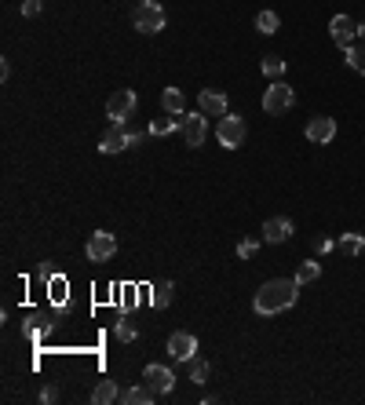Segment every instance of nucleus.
<instances>
[{
	"label": "nucleus",
	"instance_id": "f257e3e1",
	"mask_svg": "<svg viewBox=\"0 0 365 405\" xmlns=\"http://www.w3.org/2000/svg\"><path fill=\"white\" fill-rule=\"evenodd\" d=\"M299 300V282L296 278H270L256 289V300L252 310L260 318H274V314H285L289 307H296Z\"/></svg>",
	"mask_w": 365,
	"mask_h": 405
},
{
	"label": "nucleus",
	"instance_id": "f03ea898",
	"mask_svg": "<svg viewBox=\"0 0 365 405\" xmlns=\"http://www.w3.org/2000/svg\"><path fill=\"white\" fill-rule=\"evenodd\" d=\"M132 23H136L139 33H161L164 23H168V15H164V8L157 4V0H139V8H136V15H132Z\"/></svg>",
	"mask_w": 365,
	"mask_h": 405
},
{
	"label": "nucleus",
	"instance_id": "7ed1b4c3",
	"mask_svg": "<svg viewBox=\"0 0 365 405\" xmlns=\"http://www.w3.org/2000/svg\"><path fill=\"white\" fill-rule=\"evenodd\" d=\"M292 106H296V92L289 88L285 80H274L270 88L263 92V110H267L270 117H285Z\"/></svg>",
	"mask_w": 365,
	"mask_h": 405
},
{
	"label": "nucleus",
	"instance_id": "20e7f679",
	"mask_svg": "<svg viewBox=\"0 0 365 405\" xmlns=\"http://www.w3.org/2000/svg\"><path fill=\"white\" fill-rule=\"evenodd\" d=\"M245 135H249L245 117H238V114H223V117H220V124H216L220 146H227V150H238V146L245 143Z\"/></svg>",
	"mask_w": 365,
	"mask_h": 405
},
{
	"label": "nucleus",
	"instance_id": "39448f33",
	"mask_svg": "<svg viewBox=\"0 0 365 405\" xmlns=\"http://www.w3.org/2000/svg\"><path fill=\"white\" fill-rule=\"evenodd\" d=\"M136 106H139V95L132 88H117L110 99H106V117H110V124H124L136 114Z\"/></svg>",
	"mask_w": 365,
	"mask_h": 405
},
{
	"label": "nucleus",
	"instance_id": "423d86ee",
	"mask_svg": "<svg viewBox=\"0 0 365 405\" xmlns=\"http://www.w3.org/2000/svg\"><path fill=\"white\" fill-rule=\"evenodd\" d=\"M84 255H88V263H110L117 255V238L110 230H95L84 245Z\"/></svg>",
	"mask_w": 365,
	"mask_h": 405
},
{
	"label": "nucleus",
	"instance_id": "0eeeda50",
	"mask_svg": "<svg viewBox=\"0 0 365 405\" xmlns=\"http://www.w3.org/2000/svg\"><path fill=\"white\" fill-rule=\"evenodd\" d=\"M128 146H143V135L124 132V124H110V132L99 139V154H121Z\"/></svg>",
	"mask_w": 365,
	"mask_h": 405
},
{
	"label": "nucleus",
	"instance_id": "6e6552de",
	"mask_svg": "<svg viewBox=\"0 0 365 405\" xmlns=\"http://www.w3.org/2000/svg\"><path fill=\"white\" fill-rule=\"evenodd\" d=\"M329 37H333V44L343 52V48H351L354 44V37H358V23L351 15H333V23H329Z\"/></svg>",
	"mask_w": 365,
	"mask_h": 405
},
{
	"label": "nucleus",
	"instance_id": "1a4fd4ad",
	"mask_svg": "<svg viewBox=\"0 0 365 405\" xmlns=\"http://www.w3.org/2000/svg\"><path fill=\"white\" fill-rule=\"evenodd\" d=\"M143 380L154 387V394H172V387H176V373H172L168 365H157V361L143 369Z\"/></svg>",
	"mask_w": 365,
	"mask_h": 405
},
{
	"label": "nucleus",
	"instance_id": "9d476101",
	"mask_svg": "<svg viewBox=\"0 0 365 405\" xmlns=\"http://www.w3.org/2000/svg\"><path fill=\"white\" fill-rule=\"evenodd\" d=\"M168 354L176 361H190L198 354V336L194 332H172L168 336Z\"/></svg>",
	"mask_w": 365,
	"mask_h": 405
},
{
	"label": "nucleus",
	"instance_id": "9b49d317",
	"mask_svg": "<svg viewBox=\"0 0 365 405\" xmlns=\"http://www.w3.org/2000/svg\"><path fill=\"white\" fill-rule=\"evenodd\" d=\"M304 132H307V139H311L314 146H325V143L336 139V121H333V117H311Z\"/></svg>",
	"mask_w": 365,
	"mask_h": 405
},
{
	"label": "nucleus",
	"instance_id": "f8f14e48",
	"mask_svg": "<svg viewBox=\"0 0 365 405\" xmlns=\"http://www.w3.org/2000/svg\"><path fill=\"white\" fill-rule=\"evenodd\" d=\"M208 139V121L201 117V114H190V117H183V143L186 146H194V150H198V146Z\"/></svg>",
	"mask_w": 365,
	"mask_h": 405
},
{
	"label": "nucleus",
	"instance_id": "ddd939ff",
	"mask_svg": "<svg viewBox=\"0 0 365 405\" xmlns=\"http://www.w3.org/2000/svg\"><path fill=\"white\" fill-rule=\"evenodd\" d=\"M292 219H285V216H270L267 223H263V241L267 245H282V241H289L292 238Z\"/></svg>",
	"mask_w": 365,
	"mask_h": 405
},
{
	"label": "nucleus",
	"instance_id": "4468645a",
	"mask_svg": "<svg viewBox=\"0 0 365 405\" xmlns=\"http://www.w3.org/2000/svg\"><path fill=\"white\" fill-rule=\"evenodd\" d=\"M198 110H201L205 117H223V114H227V95L216 92V88L198 92Z\"/></svg>",
	"mask_w": 365,
	"mask_h": 405
},
{
	"label": "nucleus",
	"instance_id": "2eb2a0df",
	"mask_svg": "<svg viewBox=\"0 0 365 405\" xmlns=\"http://www.w3.org/2000/svg\"><path fill=\"white\" fill-rule=\"evenodd\" d=\"M92 401H95V405H114V401H121L117 380H99V383H95V391H92Z\"/></svg>",
	"mask_w": 365,
	"mask_h": 405
},
{
	"label": "nucleus",
	"instance_id": "dca6fc26",
	"mask_svg": "<svg viewBox=\"0 0 365 405\" xmlns=\"http://www.w3.org/2000/svg\"><path fill=\"white\" fill-rule=\"evenodd\" d=\"M157 394H154V387L143 380V383H136V387H128V391H121V401L124 405H150Z\"/></svg>",
	"mask_w": 365,
	"mask_h": 405
},
{
	"label": "nucleus",
	"instance_id": "f3484780",
	"mask_svg": "<svg viewBox=\"0 0 365 405\" xmlns=\"http://www.w3.org/2000/svg\"><path fill=\"white\" fill-rule=\"evenodd\" d=\"M161 106H164V114L179 117V114L186 110V99H183V92H179V88H164V92H161Z\"/></svg>",
	"mask_w": 365,
	"mask_h": 405
},
{
	"label": "nucleus",
	"instance_id": "a211bd4d",
	"mask_svg": "<svg viewBox=\"0 0 365 405\" xmlns=\"http://www.w3.org/2000/svg\"><path fill=\"white\" fill-rule=\"evenodd\" d=\"M172 296H176V285H172V282H157L154 289H150V303H154V307H168Z\"/></svg>",
	"mask_w": 365,
	"mask_h": 405
},
{
	"label": "nucleus",
	"instance_id": "6ab92c4d",
	"mask_svg": "<svg viewBox=\"0 0 365 405\" xmlns=\"http://www.w3.org/2000/svg\"><path fill=\"white\" fill-rule=\"evenodd\" d=\"M277 26H282V18H277V11H260V15H256V30H260L263 37L277 33Z\"/></svg>",
	"mask_w": 365,
	"mask_h": 405
},
{
	"label": "nucleus",
	"instance_id": "aec40b11",
	"mask_svg": "<svg viewBox=\"0 0 365 405\" xmlns=\"http://www.w3.org/2000/svg\"><path fill=\"white\" fill-rule=\"evenodd\" d=\"M260 70H263V77H270V80H282V77H285V59H282V55H267Z\"/></svg>",
	"mask_w": 365,
	"mask_h": 405
},
{
	"label": "nucleus",
	"instance_id": "412c9836",
	"mask_svg": "<svg viewBox=\"0 0 365 405\" xmlns=\"http://www.w3.org/2000/svg\"><path fill=\"white\" fill-rule=\"evenodd\" d=\"M318 278H321V263H318V260L299 263V270H296V282H299V285H311V282H318Z\"/></svg>",
	"mask_w": 365,
	"mask_h": 405
},
{
	"label": "nucleus",
	"instance_id": "4be33fe9",
	"mask_svg": "<svg viewBox=\"0 0 365 405\" xmlns=\"http://www.w3.org/2000/svg\"><path fill=\"white\" fill-rule=\"evenodd\" d=\"M343 59H347V66L354 73H365V44H351V48H343Z\"/></svg>",
	"mask_w": 365,
	"mask_h": 405
},
{
	"label": "nucleus",
	"instance_id": "5701e85b",
	"mask_svg": "<svg viewBox=\"0 0 365 405\" xmlns=\"http://www.w3.org/2000/svg\"><path fill=\"white\" fill-rule=\"evenodd\" d=\"M340 248L347 252V255H361V248H365V234H343V238H340Z\"/></svg>",
	"mask_w": 365,
	"mask_h": 405
},
{
	"label": "nucleus",
	"instance_id": "b1692460",
	"mask_svg": "<svg viewBox=\"0 0 365 405\" xmlns=\"http://www.w3.org/2000/svg\"><path fill=\"white\" fill-rule=\"evenodd\" d=\"M186 365H190V380H194L198 387H201V383H208V361L205 358H190Z\"/></svg>",
	"mask_w": 365,
	"mask_h": 405
},
{
	"label": "nucleus",
	"instance_id": "393cba45",
	"mask_svg": "<svg viewBox=\"0 0 365 405\" xmlns=\"http://www.w3.org/2000/svg\"><path fill=\"white\" fill-rule=\"evenodd\" d=\"M176 121H172V114H164V117H154V124H150V135H172L176 132Z\"/></svg>",
	"mask_w": 365,
	"mask_h": 405
},
{
	"label": "nucleus",
	"instance_id": "a878e982",
	"mask_svg": "<svg viewBox=\"0 0 365 405\" xmlns=\"http://www.w3.org/2000/svg\"><path fill=\"white\" fill-rule=\"evenodd\" d=\"M114 336L121 339V344H132V339L139 336V325H136V322H117V325H114Z\"/></svg>",
	"mask_w": 365,
	"mask_h": 405
},
{
	"label": "nucleus",
	"instance_id": "bb28decb",
	"mask_svg": "<svg viewBox=\"0 0 365 405\" xmlns=\"http://www.w3.org/2000/svg\"><path fill=\"white\" fill-rule=\"evenodd\" d=\"M256 252H260V241H256V238H241L238 241V255H241V260H252Z\"/></svg>",
	"mask_w": 365,
	"mask_h": 405
},
{
	"label": "nucleus",
	"instance_id": "cd10ccee",
	"mask_svg": "<svg viewBox=\"0 0 365 405\" xmlns=\"http://www.w3.org/2000/svg\"><path fill=\"white\" fill-rule=\"evenodd\" d=\"M40 15V0H23V18H37Z\"/></svg>",
	"mask_w": 365,
	"mask_h": 405
},
{
	"label": "nucleus",
	"instance_id": "c85d7f7f",
	"mask_svg": "<svg viewBox=\"0 0 365 405\" xmlns=\"http://www.w3.org/2000/svg\"><path fill=\"white\" fill-rule=\"evenodd\" d=\"M333 248H336V241H333V238H321V241H318V252H321V255L333 252Z\"/></svg>",
	"mask_w": 365,
	"mask_h": 405
},
{
	"label": "nucleus",
	"instance_id": "c756f323",
	"mask_svg": "<svg viewBox=\"0 0 365 405\" xmlns=\"http://www.w3.org/2000/svg\"><path fill=\"white\" fill-rule=\"evenodd\" d=\"M8 77H11V62L4 59V62H0V80H8Z\"/></svg>",
	"mask_w": 365,
	"mask_h": 405
},
{
	"label": "nucleus",
	"instance_id": "7c9ffc66",
	"mask_svg": "<svg viewBox=\"0 0 365 405\" xmlns=\"http://www.w3.org/2000/svg\"><path fill=\"white\" fill-rule=\"evenodd\" d=\"M40 398H44V401H55V398H59V391H55V387H44V391H40Z\"/></svg>",
	"mask_w": 365,
	"mask_h": 405
},
{
	"label": "nucleus",
	"instance_id": "2f4dec72",
	"mask_svg": "<svg viewBox=\"0 0 365 405\" xmlns=\"http://www.w3.org/2000/svg\"><path fill=\"white\" fill-rule=\"evenodd\" d=\"M358 37H361V40H365V23H358Z\"/></svg>",
	"mask_w": 365,
	"mask_h": 405
}]
</instances>
